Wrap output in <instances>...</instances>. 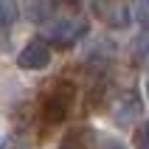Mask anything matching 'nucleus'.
<instances>
[{"label": "nucleus", "mask_w": 149, "mask_h": 149, "mask_svg": "<svg viewBox=\"0 0 149 149\" xmlns=\"http://www.w3.org/2000/svg\"><path fill=\"white\" fill-rule=\"evenodd\" d=\"M0 149H8V135H6V130H0Z\"/></svg>", "instance_id": "obj_11"}, {"label": "nucleus", "mask_w": 149, "mask_h": 149, "mask_svg": "<svg viewBox=\"0 0 149 149\" xmlns=\"http://www.w3.org/2000/svg\"><path fill=\"white\" fill-rule=\"evenodd\" d=\"M143 113V99L141 93L130 87V90H121L118 93V99L113 101V121L121 127H132Z\"/></svg>", "instance_id": "obj_4"}, {"label": "nucleus", "mask_w": 149, "mask_h": 149, "mask_svg": "<svg viewBox=\"0 0 149 149\" xmlns=\"http://www.w3.org/2000/svg\"><path fill=\"white\" fill-rule=\"evenodd\" d=\"M73 101H76V84L68 82V79H59V82L42 96V104H40L42 127L65 124L68 116H70V110H73Z\"/></svg>", "instance_id": "obj_1"}, {"label": "nucleus", "mask_w": 149, "mask_h": 149, "mask_svg": "<svg viewBox=\"0 0 149 149\" xmlns=\"http://www.w3.org/2000/svg\"><path fill=\"white\" fill-rule=\"evenodd\" d=\"M135 20L141 25L143 31H149V0H138V6H135Z\"/></svg>", "instance_id": "obj_8"}, {"label": "nucleus", "mask_w": 149, "mask_h": 149, "mask_svg": "<svg viewBox=\"0 0 149 149\" xmlns=\"http://www.w3.org/2000/svg\"><path fill=\"white\" fill-rule=\"evenodd\" d=\"M107 149H127V146H124V143H110Z\"/></svg>", "instance_id": "obj_12"}, {"label": "nucleus", "mask_w": 149, "mask_h": 149, "mask_svg": "<svg viewBox=\"0 0 149 149\" xmlns=\"http://www.w3.org/2000/svg\"><path fill=\"white\" fill-rule=\"evenodd\" d=\"M90 8H93V14L113 31H121V28H127L132 23V11H130V6L124 0H93Z\"/></svg>", "instance_id": "obj_3"}, {"label": "nucleus", "mask_w": 149, "mask_h": 149, "mask_svg": "<svg viewBox=\"0 0 149 149\" xmlns=\"http://www.w3.org/2000/svg\"><path fill=\"white\" fill-rule=\"evenodd\" d=\"M56 149H96V132L90 127H70Z\"/></svg>", "instance_id": "obj_6"}, {"label": "nucleus", "mask_w": 149, "mask_h": 149, "mask_svg": "<svg viewBox=\"0 0 149 149\" xmlns=\"http://www.w3.org/2000/svg\"><path fill=\"white\" fill-rule=\"evenodd\" d=\"M135 146L138 149H149V121H146V127H141V130L135 132Z\"/></svg>", "instance_id": "obj_9"}, {"label": "nucleus", "mask_w": 149, "mask_h": 149, "mask_svg": "<svg viewBox=\"0 0 149 149\" xmlns=\"http://www.w3.org/2000/svg\"><path fill=\"white\" fill-rule=\"evenodd\" d=\"M17 17H20L17 0H0V37H6V34L14 28Z\"/></svg>", "instance_id": "obj_7"}, {"label": "nucleus", "mask_w": 149, "mask_h": 149, "mask_svg": "<svg viewBox=\"0 0 149 149\" xmlns=\"http://www.w3.org/2000/svg\"><path fill=\"white\" fill-rule=\"evenodd\" d=\"M90 31V23H87V17L82 14H59V17H51L48 23H45V42L54 45V48H70L76 42L87 37Z\"/></svg>", "instance_id": "obj_2"}, {"label": "nucleus", "mask_w": 149, "mask_h": 149, "mask_svg": "<svg viewBox=\"0 0 149 149\" xmlns=\"http://www.w3.org/2000/svg\"><path fill=\"white\" fill-rule=\"evenodd\" d=\"M135 62H138V65H143V68H149V40L143 42L138 51H135Z\"/></svg>", "instance_id": "obj_10"}, {"label": "nucleus", "mask_w": 149, "mask_h": 149, "mask_svg": "<svg viewBox=\"0 0 149 149\" xmlns=\"http://www.w3.org/2000/svg\"><path fill=\"white\" fill-rule=\"evenodd\" d=\"M146 96H149V76H146Z\"/></svg>", "instance_id": "obj_13"}, {"label": "nucleus", "mask_w": 149, "mask_h": 149, "mask_svg": "<svg viewBox=\"0 0 149 149\" xmlns=\"http://www.w3.org/2000/svg\"><path fill=\"white\" fill-rule=\"evenodd\" d=\"M51 65V45L45 40L25 42L23 51L17 54V68L20 70H45Z\"/></svg>", "instance_id": "obj_5"}]
</instances>
